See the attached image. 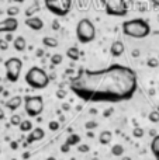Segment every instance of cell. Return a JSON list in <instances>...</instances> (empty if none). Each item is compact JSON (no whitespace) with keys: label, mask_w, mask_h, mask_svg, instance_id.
I'll return each mask as SVG.
<instances>
[{"label":"cell","mask_w":159,"mask_h":160,"mask_svg":"<svg viewBox=\"0 0 159 160\" xmlns=\"http://www.w3.org/2000/svg\"><path fill=\"white\" fill-rule=\"evenodd\" d=\"M137 87V73L131 68L120 63L97 70L80 69L69 82L70 91L89 102L127 101L132 98Z\"/></svg>","instance_id":"cell-1"},{"label":"cell","mask_w":159,"mask_h":160,"mask_svg":"<svg viewBox=\"0 0 159 160\" xmlns=\"http://www.w3.org/2000/svg\"><path fill=\"white\" fill-rule=\"evenodd\" d=\"M123 32L131 38L142 39L151 34V27L144 18H132L123 22Z\"/></svg>","instance_id":"cell-2"},{"label":"cell","mask_w":159,"mask_h":160,"mask_svg":"<svg viewBox=\"0 0 159 160\" xmlns=\"http://www.w3.org/2000/svg\"><path fill=\"white\" fill-rule=\"evenodd\" d=\"M25 83L34 90H42L49 84V76L47 75L42 68L39 66H33L28 69V72L25 73Z\"/></svg>","instance_id":"cell-3"},{"label":"cell","mask_w":159,"mask_h":160,"mask_svg":"<svg viewBox=\"0 0 159 160\" xmlns=\"http://www.w3.org/2000/svg\"><path fill=\"white\" fill-rule=\"evenodd\" d=\"M76 37L80 44H90L96 38V27L92 20L82 18L76 25Z\"/></svg>","instance_id":"cell-4"},{"label":"cell","mask_w":159,"mask_h":160,"mask_svg":"<svg viewBox=\"0 0 159 160\" xmlns=\"http://www.w3.org/2000/svg\"><path fill=\"white\" fill-rule=\"evenodd\" d=\"M25 114L31 118L41 115L44 111V98L41 96H25L24 97Z\"/></svg>","instance_id":"cell-5"},{"label":"cell","mask_w":159,"mask_h":160,"mask_svg":"<svg viewBox=\"0 0 159 160\" xmlns=\"http://www.w3.org/2000/svg\"><path fill=\"white\" fill-rule=\"evenodd\" d=\"M100 3L104 6V10L109 16L123 17L128 13L127 0H100Z\"/></svg>","instance_id":"cell-6"},{"label":"cell","mask_w":159,"mask_h":160,"mask_svg":"<svg viewBox=\"0 0 159 160\" xmlns=\"http://www.w3.org/2000/svg\"><path fill=\"white\" fill-rule=\"evenodd\" d=\"M4 69H6V79L10 83H16L20 79L23 69V61L20 58L11 56L4 62Z\"/></svg>","instance_id":"cell-7"},{"label":"cell","mask_w":159,"mask_h":160,"mask_svg":"<svg viewBox=\"0 0 159 160\" xmlns=\"http://www.w3.org/2000/svg\"><path fill=\"white\" fill-rule=\"evenodd\" d=\"M44 4L47 10L58 17H64L69 14L72 8V0H44Z\"/></svg>","instance_id":"cell-8"},{"label":"cell","mask_w":159,"mask_h":160,"mask_svg":"<svg viewBox=\"0 0 159 160\" xmlns=\"http://www.w3.org/2000/svg\"><path fill=\"white\" fill-rule=\"evenodd\" d=\"M18 28V20L16 17H7L0 21V34L2 32H14Z\"/></svg>","instance_id":"cell-9"},{"label":"cell","mask_w":159,"mask_h":160,"mask_svg":"<svg viewBox=\"0 0 159 160\" xmlns=\"http://www.w3.org/2000/svg\"><path fill=\"white\" fill-rule=\"evenodd\" d=\"M25 25L33 31H41L44 28V21H42V18H39L37 16H30L25 20Z\"/></svg>","instance_id":"cell-10"},{"label":"cell","mask_w":159,"mask_h":160,"mask_svg":"<svg viewBox=\"0 0 159 160\" xmlns=\"http://www.w3.org/2000/svg\"><path fill=\"white\" fill-rule=\"evenodd\" d=\"M124 51H126V45L123 44V41H114L111 44V47H110V53H111L114 58L121 56L124 53Z\"/></svg>","instance_id":"cell-11"},{"label":"cell","mask_w":159,"mask_h":160,"mask_svg":"<svg viewBox=\"0 0 159 160\" xmlns=\"http://www.w3.org/2000/svg\"><path fill=\"white\" fill-rule=\"evenodd\" d=\"M21 104H23V97H20V96H14V97H11L10 100L6 101V107L10 111L18 110V108L21 107Z\"/></svg>","instance_id":"cell-12"},{"label":"cell","mask_w":159,"mask_h":160,"mask_svg":"<svg viewBox=\"0 0 159 160\" xmlns=\"http://www.w3.org/2000/svg\"><path fill=\"white\" fill-rule=\"evenodd\" d=\"M45 136V132L42 128H35V129H31V133L28 135V143H33V142H37V141H41L42 138Z\"/></svg>","instance_id":"cell-13"},{"label":"cell","mask_w":159,"mask_h":160,"mask_svg":"<svg viewBox=\"0 0 159 160\" xmlns=\"http://www.w3.org/2000/svg\"><path fill=\"white\" fill-rule=\"evenodd\" d=\"M13 47L16 51H18V52H24L25 48H27V42H25L24 37H16L13 41Z\"/></svg>","instance_id":"cell-14"},{"label":"cell","mask_w":159,"mask_h":160,"mask_svg":"<svg viewBox=\"0 0 159 160\" xmlns=\"http://www.w3.org/2000/svg\"><path fill=\"white\" fill-rule=\"evenodd\" d=\"M151 152L155 159L159 160V135H155L151 142Z\"/></svg>","instance_id":"cell-15"},{"label":"cell","mask_w":159,"mask_h":160,"mask_svg":"<svg viewBox=\"0 0 159 160\" xmlns=\"http://www.w3.org/2000/svg\"><path fill=\"white\" fill-rule=\"evenodd\" d=\"M42 44L47 48H56L58 47V39L54 38V37H44L42 38Z\"/></svg>","instance_id":"cell-16"},{"label":"cell","mask_w":159,"mask_h":160,"mask_svg":"<svg viewBox=\"0 0 159 160\" xmlns=\"http://www.w3.org/2000/svg\"><path fill=\"white\" fill-rule=\"evenodd\" d=\"M111 138H113V133L110 132V131H103V132L100 133L99 141H100L101 145H109L110 142H111Z\"/></svg>","instance_id":"cell-17"},{"label":"cell","mask_w":159,"mask_h":160,"mask_svg":"<svg viewBox=\"0 0 159 160\" xmlns=\"http://www.w3.org/2000/svg\"><path fill=\"white\" fill-rule=\"evenodd\" d=\"M66 56L69 59H72V61H78L80 58V52H79V49L76 47H72L66 51Z\"/></svg>","instance_id":"cell-18"},{"label":"cell","mask_w":159,"mask_h":160,"mask_svg":"<svg viewBox=\"0 0 159 160\" xmlns=\"http://www.w3.org/2000/svg\"><path fill=\"white\" fill-rule=\"evenodd\" d=\"M33 122L30 121V119H21V122L18 124V128L21 132H28V131L33 129Z\"/></svg>","instance_id":"cell-19"},{"label":"cell","mask_w":159,"mask_h":160,"mask_svg":"<svg viewBox=\"0 0 159 160\" xmlns=\"http://www.w3.org/2000/svg\"><path fill=\"white\" fill-rule=\"evenodd\" d=\"M79 142H80V136L76 135V133H72V135H70L69 138L66 139V143L69 145V146H73V145H78Z\"/></svg>","instance_id":"cell-20"},{"label":"cell","mask_w":159,"mask_h":160,"mask_svg":"<svg viewBox=\"0 0 159 160\" xmlns=\"http://www.w3.org/2000/svg\"><path fill=\"white\" fill-rule=\"evenodd\" d=\"M123 152H124V148L121 146V145H114L113 149H111V153L114 156H121L123 155Z\"/></svg>","instance_id":"cell-21"},{"label":"cell","mask_w":159,"mask_h":160,"mask_svg":"<svg viewBox=\"0 0 159 160\" xmlns=\"http://www.w3.org/2000/svg\"><path fill=\"white\" fill-rule=\"evenodd\" d=\"M18 13H20V8L17 7V6H14V7H8V8H7V16H8V17H16Z\"/></svg>","instance_id":"cell-22"},{"label":"cell","mask_w":159,"mask_h":160,"mask_svg":"<svg viewBox=\"0 0 159 160\" xmlns=\"http://www.w3.org/2000/svg\"><path fill=\"white\" fill-rule=\"evenodd\" d=\"M38 10H39V6L38 4H33L27 11H25V16L30 17V16H33V14H34V11H38Z\"/></svg>","instance_id":"cell-23"},{"label":"cell","mask_w":159,"mask_h":160,"mask_svg":"<svg viewBox=\"0 0 159 160\" xmlns=\"http://www.w3.org/2000/svg\"><path fill=\"white\" fill-rule=\"evenodd\" d=\"M148 118L151 122H159V112L158 111H152V112L148 115Z\"/></svg>","instance_id":"cell-24"},{"label":"cell","mask_w":159,"mask_h":160,"mask_svg":"<svg viewBox=\"0 0 159 160\" xmlns=\"http://www.w3.org/2000/svg\"><path fill=\"white\" fill-rule=\"evenodd\" d=\"M10 122H11V125H14V127H18V124L21 122V117L20 115H11Z\"/></svg>","instance_id":"cell-25"},{"label":"cell","mask_w":159,"mask_h":160,"mask_svg":"<svg viewBox=\"0 0 159 160\" xmlns=\"http://www.w3.org/2000/svg\"><path fill=\"white\" fill-rule=\"evenodd\" d=\"M132 135H134L135 138H142L144 136V129L142 128H140V127H137L134 131H132Z\"/></svg>","instance_id":"cell-26"},{"label":"cell","mask_w":159,"mask_h":160,"mask_svg":"<svg viewBox=\"0 0 159 160\" xmlns=\"http://www.w3.org/2000/svg\"><path fill=\"white\" fill-rule=\"evenodd\" d=\"M51 62H52V65H59L62 63V55H52V59H51Z\"/></svg>","instance_id":"cell-27"},{"label":"cell","mask_w":159,"mask_h":160,"mask_svg":"<svg viewBox=\"0 0 159 160\" xmlns=\"http://www.w3.org/2000/svg\"><path fill=\"white\" fill-rule=\"evenodd\" d=\"M48 128H49L51 131H58L59 129V122L58 121H51L49 124H48Z\"/></svg>","instance_id":"cell-28"},{"label":"cell","mask_w":159,"mask_h":160,"mask_svg":"<svg viewBox=\"0 0 159 160\" xmlns=\"http://www.w3.org/2000/svg\"><path fill=\"white\" fill-rule=\"evenodd\" d=\"M148 66L149 68H156L158 65H159V62H158V59H155V58H151V59H148Z\"/></svg>","instance_id":"cell-29"},{"label":"cell","mask_w":159,"mask_h":160,"mask_svg":"<svg viewBox=\"0 0 159 160\" xmlns=\"http://www.w3.org/2000/svg\"><path fill=\"white\" fill-rule=\"evenodd\" d=\"M7 41H6V39H0V49L2 51H6L7 49Z\"/></svg>","instance_id":"cell-30"},{"label":"cell","mask_w":159,"mask_h":160,"mask_svg":"<svg viewBox=\"0 0 159 160\" xmlns=\"http://www.w3.org/2000/svg\"><path fill=\"white\" fill-rule=\"evenodd\" d=\"M87 150H89V146H87V145H82V146H79V152L86 153Z\"/></svg>","instance_id":"cell-31"},{"label":"cell","mask_w":159,"mask_h":160,"mask_svg":"<svg viewBox=\"0 0 159 160\" xmlns=\"http://www.w3.org/2000/svg\"><path fill=\"white\" fill-rule=\"evenodd\" d=\"M3 118H4V112H3V110L0 108V119H3Z\"/></svg>","instance_id":"cell-32"},{"label":"cell","mask_w":159,"mask_h":160,"mask_svg":"<svg viewBox=\"0 0 159 160\" xmlns=\"http://www.w3.org/2000/svg\"><path fill=\"white\" fill-rule=\"evenodd\" d=\"M151 2H152V3H154V4H155V6H158V7H159V0H151Z\"/></svg>","instance_id":"cell-33"},{"label":"cell","mask_w":159,"mask_h":160,"mask_svg":"<svg viewBox=\"0 0 159 160\" xmlns=\"http://www.w3.org/2000/svg\"><path fill=\"white\" fill-rule=\"evenodd\" d=\"M6 41H11V35H10V32H8V35L6 37Z\"/></svg>","instance_id":"cell-34"},{"label":"cell","mask_w":159,"mask_h":160,"mask_svg":"<svg viewBox=\"0 0 159 160\" xmlns=\"http://www.w3.org/2000/svg\"><path fill=\"white\" fill-rule=\"evenodd\" d=\"M16 3H23V2H25V0H14Z\"/></svg>","instance_id":"cell-35"},{"label":"cell","mask_w":159,"mask_h":160,"mask_svg":"<svg viewBox=\"0 0 159 160\" xmlns=\"http://www.w3.org/2000/svg\"><path fill=\"white\" fill-rule=\"evenodd\" d=\"M2 91H3V87H2V86H0V94H2Z\"/></svg>","instance_id":"cell-36"}]
</instances>
